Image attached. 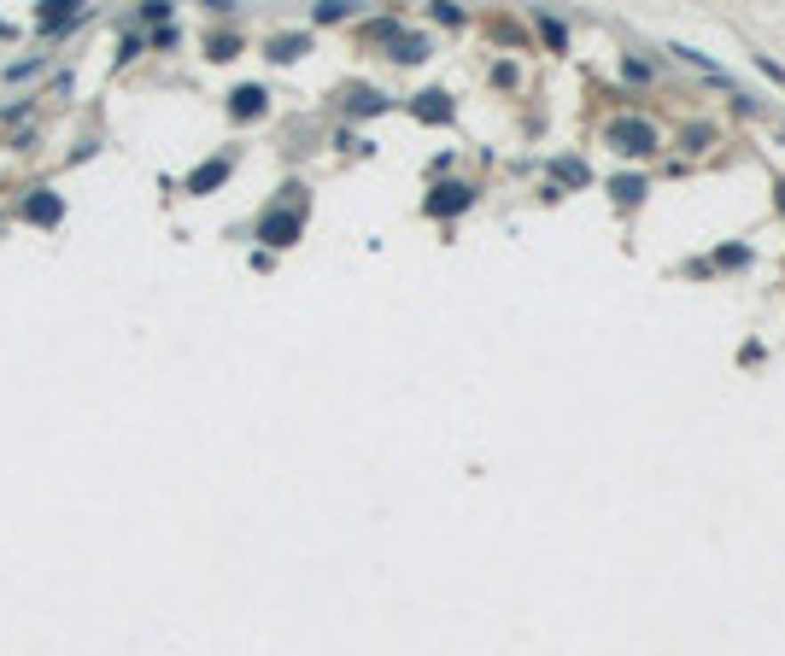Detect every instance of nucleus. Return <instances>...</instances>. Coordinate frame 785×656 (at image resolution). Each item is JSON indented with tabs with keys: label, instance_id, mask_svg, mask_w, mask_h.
Here are the masks:
<instances>
[{
	"label": "nucleus",
	"instance_id": "f257e3e1",
	"mask_svg": "<svg viewBox=\"0 0 785 656\" xmlns=\"http://www.w3.org/2000/svg\"><path fill=\"white\" fill-rule=\"evenodd\" d=\"M610 147H616V153H627V158H645L651 147H657V129H651L645 117H633V124H616V129H610Z\"/></svg>",
	"mask_w": 785,
	"mask_h": 656
},
{
	"label": "nucleus",
	"instance_id": "f03ea898",
	"mask_svg": "<svg viewBox=\"0 0 785 656\" xmlns=\"http://www.w3.org/2000/svg\"><path fill=\"white\" fill-rule=\"evenodd\" d=\"M469 199H475V194H469L463 182H451V188H440V194L428 199V211H434V217H440V211H463V206H469Z\"/></svg>",
	"mask_w": 785,
	"mask_h": 656
},
{
	"label": "nucleus",
	"instance_id": "7ed1b4c3",
	"mask_svg": "<svg viewBox=\"0 0 785 656\" xmlns=\"http://www.w3.org/2000/svg\"><path fill=\"white\" fill-rule=\"evenodd\" d=\"M223 176H229V158H211L206 170H194V176H188V194H206V188H217Z\"/></svg>",
	"mask_w": 785,
	"mask_h": 656
},
{
	"label": "nucleus",
	"instance_id": "20e7f679",
	"mask_svg": "<svg viewBox=\"0 0 785 656\" xmlns=\"http://www.w3.org/2000/svg\"><path fill=\"white\" fill-rule=\"evenodd\" d=\"M294 235H299V217H281V211L264 217V240H270V247H287Z\"/></svg>",
	"mask_w": 785,
	"mask_h": 656
},
{
	"label": "nucleus",
	"instance_id": "39448f33",
	"mask_svg": "<svg viewBox=\"0 0 785 656\" xmlns=\"http://www.w3.org/2000/svg\"><path fill=\"white\" fill-rule=\"evenodd\" d=\"M229 112H235V117H258V112H264V88H235Z\"/></svg>",
	"mask_w": 785,
	"mask_h": 656
},
{
	"label": "nucleus",
	"instance_id": "423d86ee",
	"mask_svg": "<svg viewBox=\"0 0 785 656\" xmlns=\"http://www.w3.org/2000/svg\"><path fill=\"white\" fill-rule=\"evenodd\" d=\"M29 217H36V223H59V211H65V206H59V199L53 194H36V199H29Z\"/></svg>",
	"mask_w": 785,
	"mask_h": 656
},
{
	"label": "nucleus",
	"instance_id": "0eeeda50",
	"mask_svg": "<svg viewBox=\"0 0 785 656\" xmlns=\"http://www.w3.org/2000/svg\"><path fill=\"white\" fill-rule=\"evenodd\" d=\"M417 117H428V124H434V117H451V100L446 94H422L417 100Z\"/></svg>",
	"mask_w": 785,
	"mask_h": 656
},
{
	"label": "nucleus",
	"instance_id": "6e6552de",
	"mask_svg": "<svg viewBox=\"0 0 785 656\" xmlns=\"http://www.w3.org/2000/svg\"><path fill=\"white\" fill-rule=\"evenodd\" d=\"M305 53V36H281L276 47H270V59H299Z\"/></svg>",
	"mask_w": 785,
	"mask_h": 656
},
{
	"label": "nucleus",
	"instance_id": "1a4fd4ad",
	"mask_svg": "<svg viewBox=\"0 0 785 656\" xmlns=\"http://www.w3.org/2000/svg\"><path fill=\"white\" fill-rule=\"evenodd\" d=\"M616 199H627V206H633V199H645V182H639V176H621L616 182Z\"/></svg>",
	"mask_w": 785,
	"mask_h": 656
},
{
	"label": "nucleus",
	"instance_id": "9d476101",
	"mask_svg": "<svg viewBox=\"0 0 785 656\" xmlns=\"http://www.w3.org/2000/svg\"><path fill=\"white\" fill-rule=\"evenodd\" d=\"M557 176H569V182H587V165H575V158H562V165H557Z\"/></svg>",
	"mask_w": 785,
	"mask_h": 656
},
{
	"label": "nucleus",
	"instance_id": "9b49d317",
	"mask_svg": "<svg viewBox=\"0 0 785 656\" xmlns=\"http://www.w3.org/2000/svg\"><path fill=\"white\" fill-rule=\"evenodd\" d=\"M539 29H546V42H551V47H562V24H557V18H539Z\"/></svg>",
	"mask_w": 785,
	"mask_h": 656
},
{
	"label": "nucleus",
	"instance_id": "f8f14e48",
	"mask_svg": "<svg viewBox=\"0 0 785 656\" xmlns=\"http://www.w3.org/2000/svg\"><path fill=\"white\" fill-rule=\"evenodd\" d=\"M0 42H6V24H0Z\"/></svg>",
	"mask_w": 785,
	"mask_h": 656
}]
</instances>
